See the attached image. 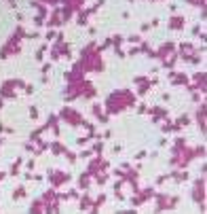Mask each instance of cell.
I'll list each match as a JSON object with an SVG mask.
<instances>
[{
	"instance_id": "1",
	"label": "cell",
	"mask_w": 207,
	"mask_h": 214,
	"mask_svg": "<svg viewBox=\"0 0 207 214\" xmlns=\"http://www.w3.org/2000/svg\"><path fill=\"white\" fill-rule=\"evenodd\" d=\"M42 55H45V47H40V49L36 51V60H42Z\"/></svg>"
},
{
	"instance_id": "2",
	"label": "cell",
	"mask_w": 207,
	"mask_h": 214,
	"mask_svg": "<svg viewBox=\"0 0 207 214\" xmlns=\"http://www.w3.org/2000/svg\"><path fill=\"white\" fill-rule=\"evenodd\" d=\"M23 195H25V191H23V189H17V191L13 193V197H23Z\"/></svg>"
},
{
	"instance_id": "3",
	"label": "cell",
	"mask_w": 207,
	"mask_h": 214,
	"mask_svg": "<svg viewBox=\"0 0 207 214\" xmlns=\"http://www.w3.org/2000/svg\"><path fill=\"white\" fill-rule=\"evenodd\" d=\"M0 108H2V100H0Z\"/></svg>"
}]
</instances>
